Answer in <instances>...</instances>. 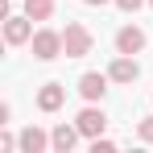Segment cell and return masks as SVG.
<instances>
[{"mask_svg": "<svg viewBox=\"0 0 153 153\" xmlns=\"http://www.w3.org/2000/svg\"><path fill=\"white\" fill-rule=\"evenodd\" d=\"M62 54H66V58H87V54H91V29L71 21V25L62 29Z\"/></svg>", "mask_w": 153, "mask_h": 153, "instance_id": "cell-1", "label": "cell"}, {"mask_svg": "<svg viewBox=\"0 0 153 153\" xmlns=\"http://www.w3.org/2000/svg\"><path fill=\"white\" fill-rule=\"evenodd\" d=\"M62 54V33H54V29H37L33 33V58L37 62H50Z\"/></svg>", "mask_w": 153, "mask_h": 153, "instance_id": "cell-2", "label": "cell"}, {"mask_svg": "<svg viewBox=\"0 0 153 153\" xmlns=\"http://www.w3.org/2000/svg\"><path fill=\"white\" fill-rule=\"evenodd\" d=\"M4 42L8 46H25V42H33V17H4Z\"/></svg>", "mask_w": 153, "mask_h": 153, "instance_id": "cell-3", "label": "cell"}, {"mask_svg": "<svg viewBox=\"0 0 153 153\" xmlns=\"http://www.w3.org/2000/svg\"><path fill=\"white\" fill-rule=\"evenodd\" d=\"M75 124H79V132H83L87 141H95V137H103V128H108V116H103L100 108H83L75 116Z\"/></svg>", "mask_w": 153, "mask_h": 153, "instance_id": "cell-4", "label": "cell"}, {"mask_svg": "<svg viewBox=\"0 0 153 153\" xmlns=\"http://www.w3.org/2000/svg\"><path fill=\"white\" fill-rule=\"evenodd\" d=\"M137 75H141V66H137L132 54H116L112 66H108V79H112V83H132Z\"/></svg>", "mask_w": 153, "mask_h": 153, "instance_id": "cell-5", "label": "cell"}, {"mask_svg": "<svg viewBox=\"0 0 153 153\" xmlns=\"http://www.w3.org/2000/svg\"><path fill=\"white\" fill-rule=\"evenodd\" d=\"M103 91H108V75H95V71H87V75L79 79V95H83L87 103L103 100Z\"/></svg>", "mask_w": 153, "mask_h": 153, "instance_id": "cell-6", "label": "cell"}, {"mask_svg": "<svg viewBox=\"0 0 153 153\" xmlns=\"http://www.w3.org/2000/svg\"><path fill=\"white\" fill-rule=\"evenodd\" d=\"M79 137H83V132H79V124H58V128L50 132V149H54V153H71Z\"/></svg>", "mask_w": 153, "mask_h": 153, "instance_id": "cell-7", "label": "cell"}, {"mask_svg": "<svg viewBox=\"0 0 153 153\" xmlns=\"http://www.w3.org/2000/svg\"><path fill=\"white\" fill-rule=\"evenodd\" d=\"M116 50L120 54H141L145 50V33H141L137 25H124L120 33H116Z\"/></svg>", "mask_w": 153, "mask_h": 153, "instance_id": "cell-8", "label": "cell"}, {"mask_svg": "<svg viewBox=\"0 0 153 153\" xmlns=\"http://www.w3.org/2000/svg\"><path fill=\"white\" fill-rule=\"evenodd\" d=\"M62 100H66V87H62V83H46V87L37 91V108H42V112H58Z\"/></svg>", "mask_w": 153, "mask_h": 153, "instance_id": "cell-9", "label": "cell"}, {"mask_svg": "<svg viewBox=\"0 0 153 153\" xmlns=\"http://www.w3.org/2000/svg\"><path fill=\"white\" fill-rule=\"evenodd\" d=\"M46 145H50V137H46V132H42L37 124H29L25 132L17 137V149H21V153H42Z\"/></svg>", "mask_w": 153, "mask_h": 153, "instance_id": "cell-10", "label": "cell"}, {"mask_svg": "<svg viewBox=\"0 0 153 153\" xmlns=\"http://www.w3.org/2000/svg\"><path fill=\"white\" fill-rule=\"evenodd\" d=\"M25 13L33 17V21H50V13H54V0H25Z\"/></svg>", "mask_w": 153, "mask_h": 153, "instance_id": "cell-11", "label": "cell"}, {"mask_svg": "<svg viewBox=\"0 0 153 153\" xmlns=\"http://www.w3.org/2000/svg\"><path fill=\"white\" fill-rule=\"evenodd\" d=\"M137 132H141V141H145V145H153V116H145V120L137 124Z\"/></svg>", "mask_w": 153, "mask_h": 153, "instance_id": "cell-12", "label": "cell"}, {"mask_svg": "<svg viewBox=\"0 0 153 153\" xmlns=\"http://www.w3.org/2000/svg\"><path fill=\"white\" fill-rule=\"evenodd\" d=\"M116 149V141H108V137H95L91 141V153H112Z\"/></svg>", "mask_w": 153, "mask_h": 153, "instance_id": "cell-13", "label": "cell"}, {"mask_svg": "<svg viewBox=\"0 0 153 153\" xmlns=\"http://www.w3.org/2000/svg\"><path fill=\"white\" fill-rule=\"evenodd\" d=\"M116 4H120L124 13H137V8H141V4H149V0H116Z\"/></svg>", "mask_w": 153, "mask_h": 153, "instance_id": "cell-14", "label": "cell"}, {"mask_svg": "<svg viewBox=\"0 0 153 153\" xmlns=\"http://www.w3.org/2000/svg\"><path fill=\"white\" fill-rule=\"evenodd\" d=\"M83 4H108V0H83Z\"/></svg>", "mask_w": 153, "mask_h": 153, "instance_id": "cell-15", "label": "cell"}, {"mask_svg": "<svg viewBox=\"0 0 153 153\" xmlns=\"http://www.w3.org/2000/svg\"><path fill=\"white\" fill-rule=\"evenodd\" d=\"M149 4H153V0H149Z\"/></svg>", "mask_w": 153, "mask_h": 153, "instance_id": "cell-16", "label": "cell"}]
</instances>
